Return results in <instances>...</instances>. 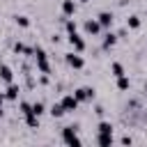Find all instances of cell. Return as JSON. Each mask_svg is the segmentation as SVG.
Listing matches in <instances>:
<instances>
[{"instance_id":"cell-23","label":"cell","mask_w":147,"mask_h":147,"mask_svg":"<svg viewBox=\"0 0 147 147\" xmlns=\"http://www.w3.org/2000/svg\"><path fill=\"white\" fill-rule=\"evenodd\" d=\"M119 142H122V145H131V142H133V138H131V136H124Z\"/></svg>"},{"instance_id":"cell-9","label":"cell","mask_w":147,"mask_h":147,"mask_svg":"<svg viewBox=\"0 0 147 147\" xmlns=\"http://www.w3.org/2000/svg\"><path fill=\"white\" fill-rule=\"evenodd\" d=\"M76 11V2L74 0H64L62 2V16H71Z\"/></svg>"},{"instance_id":"cell-15","label":"cell","mask_w":147,"mask_h":147,"mask_svg":"<svg viewBox=\"0 0 147 147\" xmlns=\"http://www.w3.org/2000/svg\"><path fill=\"white\" fill-rule=\"evenodd\" d=\"M64 113H67V110L62 108V103H53V106H51V115H53V117H62Z\"/></svg>"},{"instance_id":"cell-7","label":"cell","mask_w":147,"mask_h":147,"mask_svg":"<svg viewBox=\"0 0 147 147\" xmlns=\"http://www.w3.org/2000/svg\"><path fill=\"white\" fill-rule=\"evenodd\" d=\"M18 85H14V83H7V92H5V99H9V101H16L18 99Z\"/></svg>"},{"instance_id":"cell-12","label":"cell","mask_w":147,"mask_h":147,"mask_svg":"<svg viewBox=\"0 0 147 147\" xmlns=\"http://www.w3.org/2000/svg\"><path fill=\"white\" fill-rule=\"evenodd\" d=\"M0 78H2L5 83H11V80H14V74H11V69H9L7 64H0Z\"/></svg>"},{"instance_id":"cell-17","label":"cell","mask_w":147,"mask_h":147,"mask_svg":"<svg viewBox=\"0 0 147 147\" xmlns=\"http://www.w3.org/2000/svg\"><path fill=\"white\" fill-rule=\"evenodd\" d=\"M110 71H113L115 78H117V76H124V67H122L119 62H113V64H110Z\"/></svg>"},{"instance_id":"cell-14","label":"cell","mask_w":147,"mask_h":147,"mask_svg":"<svg viewBox=\"0 0 147 147\" xmlns=\"http://www.w3.org/2000/svg\"><path fill=\"white\" fill-rule=\"evenodd\" d=\"M117 87L124 92V90H129V87H131V80H129L126 76H117Z\"/></svg>"},{"instance_id":"cell-19","label":"cell","mask_w":147,"mask_h":147,"mask_svg":"<svg viewBox=\"0 0 147 147\" xmlns=\"http://www.w3.org/2000/svg\"><path fill=\"white\" fill-rule=\"evenodd\" d=\"M14 21H16L21 28H28V25H30V18H28V16H23V14H21V16H14Z\"/></svg>"},{"instance_id":"cell-3","label":"cell","mask_w":147,"mask_h":147,"mask_svg":"<svg viewBox=\"0 0 147 147\" xmlns=\"http://www.w3.org/2000/svg\"><path fill=\"white\" fill-rule=\"evenodd\" d=\"M74 94H76L78 101H92V99H94V90H92V87H78Z\"/></svg>"},{"instance_id":"cell-13","label":"cell","mask_w":147,"mask_h":147,"mask_svg":"<svg viewBox=\"0 0 147 147\" xmlns=\"http://www.w3.org/2000/svg\"><path fill=\"white\" fill-rule=\"evenodd\" d=\"M115 41H117V34H115V32H108V34L103 37V48H110Z\"/></svg>"},{"instance_id":"cell-20","label":"cell","mask_w":147,"mask_h":147,"mask_svg":"<svg viewBox=\"0 0 147 147\" xmlns=\"http://www.w3.org/2000/svg\"><path fill=\"white\" fill-rule=\"evenodd\" d=\"M30 110H32V113H34V115H41V113H44V103H41V101H34V103H32V108H30Z\"/></svg>"},{"instance_id":"cell-10","label":"cell","mask_w":147,"mask_h":147,"mask_svg":"<svg viewBox=\"0 0 147 147\" xmlns=\"http://www.w3.org/2000/svg\"><path fill=\"white\" fill-rule=\"evenodd\" d=\"M25 124H28L30 129H37V126H39V115H34L32 110L25 113Z\"/></svg>"},{"instance_id":"cell-4","label":"cell","mask_w":147,"mask_h":147,"mask_svg":"<svg viewBox=\"0 0 147 147\" xmlns=\"http://www.w3.org/2000/svg\"><path fill=\"white\" fill-rule=\"evenodd\" d=\"M64 60H67V64H69V67H74V69H83V64H85V62H83V57H80V55H76V53H67V55H64Z\"/></svg>"},{"instance_id":"cell-22","label":"cell","mask_w":147,"mask_h":147,"mask_svg":"<svg viewBox=\"0 0 147 147\" xmlns=\"http://www.w3.org/2000/svg\"><path fill=\"white\" fill-rule=\"evenodd\" d=\"M30 108H32V103H28V101H21V113L25 115V113H30Z\"/></svg>"},{"instance_id":"cell-27","label":"cell","mask_w":147,"mask_h":147,"mask_svg":"<svg viewBox=\"0 0 147 147\" xmlns=\"http://www.w3.org/2000/svg\"><path fill=\"white\" fill-rule=\"evenodd\" d=\"M80 2H90V0H80Z\"/></svg>"},{"instance_id":"cell-16","label":"cell","mask_w":147,"mask_h":147,"mask_svg":"<svg viewBox=\"0 0 147 147\" xmlns=\"http://www.w3.org/2000/svg\"><path fill=\"white\" fill-rule=\"evenodd\" d=\"M126 28H133V30H136V28H140V16H136V14H133V16H129V18H126Z\"/></svg>"},{"instance_id":"cell-1","label":"cell","mask_w":147,"mask_h":147,"mask_svg":"<svg viewBox=\"0 0 147 147\" xmlns=\"http://www.w3.org/2000/svg\"><path fill=\"white\" fill-rule=\"evenodd\" d=\"M62 142L64 145H80V138H78V126L71 124V126H64L62 129Z\"/></svg>"},{"instance_id":"cell-8","label":"cell","mask_w":147,"mask_h":147,"mask_svg":"<svg viewBox=\"0 0 147 147\" xmlns=\"http://www.w3.org/2000/svg\"><path fill=\"white\" fill-rule=\"evenodd\" d=\"M96 21H99L101 28H110V25H113V14H110V11H101Z\"/></svg>"},{"instance_id":"cell-24","label":"cell","mask_w":147,"mask_h":147,"mask_svg":"<svg viewBox=\"0 0 147 147\" xmlns=\"http://www.w3.org/2000/svg\"><path fill=\"white\" fill-rule=\"evenodd\" d=\"M94 113H96V115H103L106 110H103V106H96V108H94Z\"/></svg>"},{"instance_id":"cell-2","label":"cell","mask_w":147,"mask_h":147,"mask_svg":"<svg viewBox=\"0 0 147 147\" xmlns=\"http://www.w3.org/2000/svg\"><path fill=\"white\" fill-rule=\"evenodd\" d=\"M60 103H62V108H64V110H67V113H69V110H76V108H78V103H80V101H78V99H76V94H64V96H62V101H60Z\"/></svg>"},{"instance_id":"cell-5","label":"cell","mask_w":147,"mask_h":147,"mask_svg":"<svg viewBox=\"0 0 147 147\" xmlns=\"http://www.w3.org/2000/svg\"><path fill=\"white\" fill-rule=\"evenodd\" d=\"M69 44H71L78 53H80V51H85V41L80 39V34H78V32H69Z\"/></svg>"},{"instance_id":"cell-6","label":"cell","mask_w":147,"mask_h":147,"mask_svg":"<svg viewBox=\"0 0 147 147\" xmlns=\"http://www.w3.org/2000/svg\"><path fill=\"white\" fill-rule=\"evenodd\" d=\"M85 32H87V34H99V32H101V25H99V21H96V18H90V21H85Z\"/></svg>"},{"instance_id":"cell-25","label":"cell","mask_w":147,"mask_h":147,"mask_svg":"<svg viewBox=\"0 0 147 147\" xmlns=\"http://www.w3.org/2000/svg\"><path fill=\"white\" fill-rule=\"evenodd\" d=\"M2 101H5V94L0 92V115H2Z\"/></svg>"},{"instance_id":"cell-26","label":"cell","mask_w":147,"mask_h":147,"mask_svg":"<svg viewBox=\"0 0 147 147\" xmlns=\"http://www.w3.org/2000/svg\"><path fill=\"white\" fill-rule=\"evenodd\" d=\"M145 92H147V83H145Z\"/></svg>"},{"instance_id":"cell-11","label":"cell","mask_w":147,"mask_h":147,"mask_svg":"<svg viewBox=\"0 0 147 147\" xmlns=\"http://www.w3.org/2000/svg\"><path fill=\"white\" fill-rule=\"evenodd\" d=\"M96 142H99L101 147H110V145H113V133H99V136H96Z\"/></svg>"},{"instance_id":"cell-18","label":"cell","mask_w":147,"mask_h":147,"mask_svg":"<svg viewBox=\"0 0 147 147\" xmlns=\"http://www.w3.org/2000/svg\"><path fill=\"white\" fill-rule=\"evenodd\" d=\"M99 133H113V124L110 122H99Z\"/></svg>"},{"instance_id":"cell-21","label":"cell","mask_w":147,"mask_h":147,"mask_svg":"<svg viewBox=\"0 0 147 147\" xmlns=\"http://www.w3.org/2000/svg\"><path fill=\"white\" fill-rule=\"evenodd\" d=\"M64 28H67V32H76V21H64Z\"/></svg>"}]
</instances>
